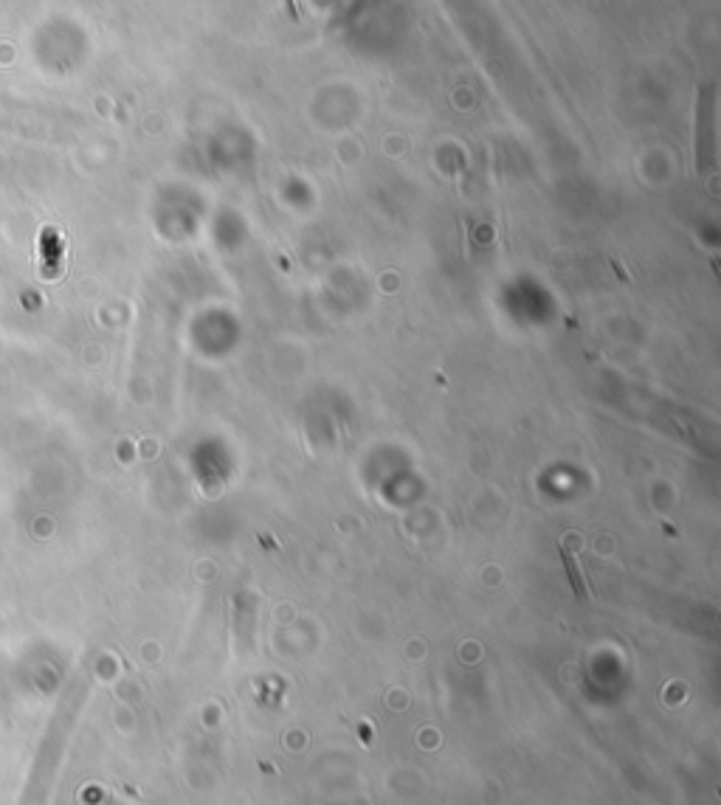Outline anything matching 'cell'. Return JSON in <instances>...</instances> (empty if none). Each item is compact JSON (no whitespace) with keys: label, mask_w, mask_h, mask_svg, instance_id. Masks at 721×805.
<instances>
[{"label":"cell","mask_w":721,"mask_h":805,"mask_svg":"<svg viewBox=\"0 0 721 805\" xmlns=\"http://www.w3.org/2000/svg\"><path fill=\"white\" fill-rule=\"evenodd\" d=\"M561 558H564V563H567V572H569V578H572V586H575V592H578V597H586V589H583L581 578H578V566H575V561H572V555H569V552L564 547H561Z\"/></svg>","instance_id":"6da1fadb"}]
</instances>
